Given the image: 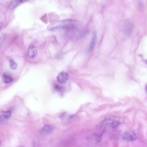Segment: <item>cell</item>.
<instances>
[{
  "instance_id": "cell-9",
  "label": "cell",
  "mask_w": 147,
  "mask_h": 147,
  "mask_svg": "<svg viewBox=\"0 0 147 147\" xmlns=\"http://www.w3.org/2000/svg\"><path fill=\"white\" fill-rule=\"evenodd\" d=\"M130 22L126 21L124 25V30L125 33L129 35L130 34L132 30V26Z\"/></svg>"
},
{
  "instance_id": "cell-11",
  "label": "cell",
  "mask_w": 147,
  "mask_h": 147,
  "mask_svg": "<svg viewBox=\"0 0 147 147\" xmlns=\"http://www.w3.org/2000/svg\"><path fill=\"white\" fill-rule=\"evenodd\" d=\"M26 1L25 0L13 1L10 4L9 8L11 9H13L18 5Z\"/></svg>"
},
{
  "instance_id": "cell-5",
  "label": "cell",
  "mask_w": 147,
  "mask_h": 147,
  "mask_svg": "<svg viewBox=\"0 0 147 147\" xmlns=\"http://www.w3.org/2000/svg\"><path fill=\"white\" fill-rule=\"evenodd\" d=\"M96 34L95 32H93V36L90 42L89 47L87 50L88 53L92 52L95 47L96 40Z\"/></svg>"
},
{
  "instance_id": "cell-1",
  "label": "cell",
  "mask_w": 147,
  "mask_h": 147,
  "mask_svg": "<svg viewBox=\"0 0 147 147\" xmlns=\"http://www.w3.org/2000/svg\"><path fill=\"white\" fill-rule=\"evenodd\" d=\"M75 21L71 20H65L52 23L47 27L48 30L53 31L60 29H71L75 27Z\"/></svg>"
},
{
  "instance_id": "cell-7",
  "label": "cell",
  "mask_w": 147,
  "mask_h": 147,
  "mask_svg": "<svg viewBox=\"0 0 147 147\" xmlns=\"http://www.w3.org/2000/svg\"><path fill=\"white\" fill-rule=\"evenodd\" d=\"M11 115V112L10 111H2L0 115L1 121L2 122H6L9 119Z\"/></svg>"
},
{
  "instance_id": "cell-12",
  "label": "cell",
  "mask_w": 147,
  "mask_h": 147,
  "mask_svg": "<svg viewBox=\"0 0 147 147\" xmlns=\"http://www.w3.org/2000/svg\"><path fill=\"white\" fill-rule=\"evenodd\" d=\"M103 134V132L100 134L95 133L94 134L95 140L96 142L99 143L101 142Z\"/></svg>"
},
{
  "instance_id": "cell-14",
  "label": "cell",
  "mask_w": 147,
  "mask_h": 147,
  "mask_svg": "<svg viewBox=\"0 0 147 147\" xmlns=\"http://www.w3.org/2000/svg\"><path fill=\"white\" fill-rule=\"evenodd\" d=\"M54 87L55 89L59 92H62L64 90V88L61 86L56 85L54 86Z\"/></svg>"
},
{
  "instance_id": "cell-10",
  "label": "cell",
  "mask_w": 147,
  "mask_h": 147,
  "mask_svg": "<svg viewBox=\"0 0 147 147\" xmlns=\"http://www.w3.org/2000/svg\"><path fill=\"white\" fill-rule=\"evenodd\" d=\"M2 78L4 82L6 84H9L13 80L12 77L9 74L4 73L2 75Z\"/></svg>"
},
{
  "instance_id": "cell-4",
  "label": "cell",
  "mask_w": 147,
  "mask_h": 147,
  "mask_svg": "<svg viewBox=\"0 0 147 147\" xmlns=\"http://www.w3.org/2000/svg\"><path fill=\"white\" fill-rule=\"evenodd\" d=\"M69 76L67 73L62 71L60 72L57 77L58 82L61 84L65 83L68 79Z\"/></svg>"
},
{
  "instance_id": "cell-19",
  "label": "cell",
  "mask_w": 147,
  "mask_h": 147,
  "mask_svg": "<svg viewBox=\"0 0 147 147\" xmlns=\"http://www.w3.org/2000/svg\"><path fill=\"white\" fill-rule=\"evenodd\" d=\"M146 91H147V87H146Z\"/></svg>"
},
{
  "instance_id": "cell-18",
  "label": "cell",
  "mask_w": 147,
  "mask_h": 147,
  "mask_svg": "<svg viewBox=\"0 0 147 147\" xmlns=\"http://www.w3.org/2000/svg\"><path fill=\"white\" fill-rule=\"evenodd\" d=\"M19 147H23V146H20Z\"/></svg>"
},
{
  "instance_id": "cell-2",
  "label": "cell",
  "mask_w": 147,
  "mask_h": 147,
  "mask_svg": "<svg viewBox=\"0 0 147 147\" xmlns=\"http://www.w3.org/2000/svg\"><path fill=\"white\" fill-rule=\"evenodd\" d=\"M117 117L112 116L105 118L98 125L97 127V128L100 129L107 126H111L113 123L116 119Z\"/></svg>"
},
{
  "instance_id": "cell-17",
  "label": "cell",
  "mask_w": 147,
  "mask_h": 147,
  "mask_svg": "<svg viewBox=\"0 0 147 147\" xmlns=\"http://www.w3.org/2000/svg\"><path fill=\"white\" fill-rule=\"evenodd\" d=\"M146 63L147 64V60H146L145 61Z\"/></svg>"
},
{
  "instance_id": "cell-16",
  "label": "cell",
  "mask_w": 147,
  "mask_h": 147,
  "mask_svg": "<svg viewBox=\"0 0 147 147\" xmlns=\"http://www.w3.org/2000/svg\"><path fill=\"white\" fill-rule=\"evenodd\" d=\"M3 25V23L1 22L0 24V29L1 30Z\"/></svg>"
},
{
  "instance_id": "cell-6",
  "label": "cell",
  "mask_w": 147,
  "mask_h": 147,
  "mask_svg": "<svg viewBox=\"0 0 147 147\" xmlns=\"http://www.w3.org/2000/svg\"><path fill=\"white\" fill-rule=\"evenodd\" d=\"M37 53L36 47L33 45H30L27 50V55L30 58L32 59L34 57Z\"/></svg>"
},
{
  "instance_id": "cell-13",
  "label": "cell",
  "mask_w": 147,
  "mask_h": 147,
  "mask_svg": "<svg viewBox=\"0 0 147 147\" xmlns=\"http://www.w3.org/2000/svg\"><path fill=\"white\" fill-rule=\"evenodd\" d=\"M9 62L10 66L11 69H15L17 68V64L12 59H9Z\"/></svg>"
},
{
  "instance_id": "cell-3",
  "label": "cell",
  "mask_w": 147,
  "mask_h": 147,
  "mask_svg": "<svg viewBox=\"0 0 147 147\" xmlns=\"http://www.w3.org/2000/svg\"><path fill=\"white\" fill-rule=\"evenodd\" d=\"M123 140L128 142H131L136 140L137 138L136 133L134 131L130 130L124 133L123 135Z\"/></svg>"
},
{
  "instance_id": "cell-8",
  "label": "cell",
  "mask_w": 147,
  "mask_h": 147,
  "mask_svg": "<svg viewBox=\"0 0 147 147\" xmlns=\"http://www.w3.org/2000/svg\"><path fill=\"white\" fill-rule=\"evenodd\" d=\"M53 130V127L49 125H46L42 128L40 130L41 134L43 135H47L51 133Z\"/></svg>"
},
{
  "instance_id": "cell-15",
  "label": "cell",
  "mask_w": 147,
  "mask_h": 147,
  "mask_svg": "<svg viewBox=\"0 0 147 147\" xmlns=\"http://www.w3.org/2000/svg\"><path fill=\"white\" fill-rule=\"evenodd\" d=\"M71 117V115H63L62 116V119H63V120H68L69 119H70Z\"/></svg>"
}]
</instances>
